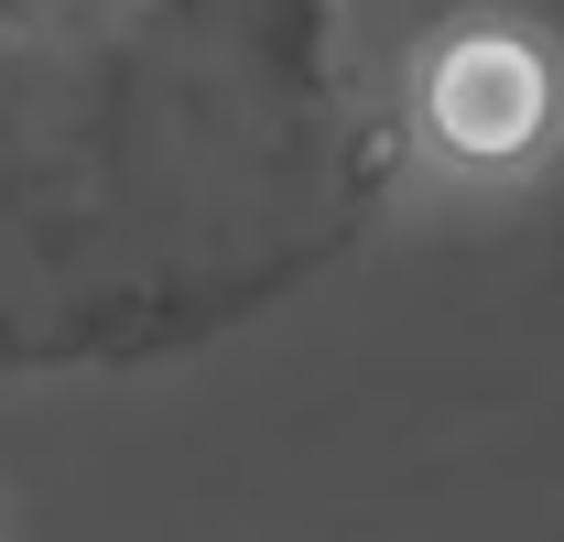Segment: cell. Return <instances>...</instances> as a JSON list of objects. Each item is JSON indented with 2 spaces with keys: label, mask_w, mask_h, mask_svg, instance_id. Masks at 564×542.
<instances>
[{
  "label": "cell",
  "mask_w": 564,
  "mask_h": 542,
  "mask_svg": "<svg viewBox=\"0 0 564 542\" xmlns=\"http://www.w3.org/2000/svg\"><path fill=\"white\" fill-rule=\"evenodd\" d=\"M413 131L434 141V163L510 185L564 141V55L532 22H456L434 33L413 66Z\"/></svg>",
  "instance_id": "1"
}]
</instances>
